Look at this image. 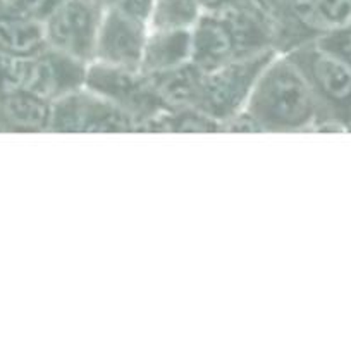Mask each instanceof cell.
<instances>
[{
  "label": "cell",
  "mask_w": 351,
  "mask_h": 353,
  "mask_svg": "<svg viewBox=\"0 0 351 353\" xmlns=\"http://www.w3.org/2000/svg\"><path fill=\"white\" fill-rule=\"evenodd\" d=\"M193 61L191 30H155L150 28L141 65L148 74L171 71Z\"/></svg>",
  "instance_id": "7c38bea8"
},
{
  "label": "cell",
  "mask_w": 351,
  "mask_h": 353,
  "mask_svg": "<svg viewBox=\"0 0 351 353\" xmlns=\"http://www.w3.org/2000/svg\"><path fill=\"white\" fill-rule=\"evenodd\" d=\"M52 103L30 92L0 99V133H50Z\"/></svg>",
  "instance_id": "30bf717a"
},
{
  "label": "cell",
  "mask_w": 351,
  "mask_h": 353,
  "mask_svg": "<svg viewBox=\"0 0 351 353\" xmlns=\"http://www.w3.org/2000/svg\"><path fill=\"white\" fill-rule=\"evenodd\" d=\"M147 133H220V124L193 107H169L151 121Z\"/></svg>",
  "instance_id": "4fadbf2b"
},
{
  "label": "cell",
  "mask_w": 351,
  "mask_h": 353,
  "mask_svg": "<svg viewBox=\"0 0 351 353\" xmlns=\"http://www.w3.org/2000/svg\"><path fill=\"white\" fill-rule=\"evenodd\" d=\"M301 71L317 107L315 131L351 133V59L319 41L286 52Z\"/></svg>",
  "instance_id": "3957f363"
},
{
  "label": "cell",
  "mask_w": 351,
  "mask_h": 353,
  "mask_svg": "<svg viewBox=\"0 0 351 353\" xmlns=\"http://www.w3.org/2000/svg\"><path fill=\"white\" fill-rule=\"evenodd\" d=\"M240 2H243V0H200V6H202L203 12H215V10L227 9V7H233Z\"/></svg>",
  "instance_id": "2e32d148"
},
{
  "label": "cell",
  "mask_w": 351,
  "mask_h": 353,
  "mask_svg": "<svg viewBox=\"0 0 351 353\" xmlns=\"http://www.w3.org/2000/svg\"><path fill=\"white\" fill-rule=\"evenodd\" d=\"M47 47L43 23L0 0V54L33 55Z\"/></svg>",
  "instance_id": "8fae6325"
},
{
  "label": "cell",
  "mask_w": 351,
  "mask_h": 353,
  "mask_svg": "<svg viewBox=\"0 0 351 353\" xmlns=\"http://www.w3.org/2000/svg\"><path fill=\"white\" fill-rule=\"evenodd\" d=\"M274 54L275 50L202 69L189 107L217 121L222 133V124L244 110L262 69L274 57Z\"/></svg>",
  "instance_id": "277c9868"
},
{
  "label": "cell",
  "mask_w": 351,
  "mask_h": 353,
  "mask_svg": "<svg viewBox=\"0 0 351 353\" xmlns=\"http://www.w3.org/2000/svg\"><path fill=\"white\" fill-rule=\"evenodd\" d=\"M85 85L133 117L140 133H147L151 121L169 109L153 79L141 68L93 61L86 69Z\"/></svg>",
  "instance_id": "5b68a950"
},
{
  "label": "cell",
  "mask_w": 351,
  "mask_h": 353,
  "mask_svg": "<svg viewBox=\"0 0 351 353\" xmlns=\"http://www.w3.org/2000/svg\"><path fill=\"white\" fill-rule=\"evenodd\" d=\"M100 2H102V3H105V6H107V3H109L110 0H100Z\"/></svg>",
  "instance_id": "ac0fdd59"
},
{
  "label": "cell",
  "mask_w": 351,
  "mask_h": 353,
  "mask_svg": "<svg viewBox=\"0 0 351 353\" xmlns=\"http://www.w3.org/2000/svg\"><path fill=\"white\" fill-rule=\"evenodd\" d=\"M148 33V23L134 19L116 7L105 6L93 61L124 68H140Z\"/></svg>",
  "instance_id": "9c48e42d"
},
{
  "label": "cell",
  "mask_w": 351,
  "mask_h": 353,
  "mask_svg": "<svg viewBox=\"0 0 351 353\" xmlns=\"http://www.w3.org/2000/svg\"><path fill=\"white\" fill-rule=\"evenodd\" d=\"M50 133H140L133 117L88 86L52 103Z\"/></svg>",
  "instance_id": "52a82bcc"
},
{
  "label": "cell",
  "mask_w": 351,
  "mask_h": 353,
  "mask_svg": "<svg viewBox=\"0 0 351 353\" xmlns=\"http://www.w3.org/2000/svg\"><path fill=\"white\" fill-rule=\"evenodd\" d=\"M244 112L258 133H310L317 130V107L298 65L275 52L250 93Z\"/></svg>",
  "instance_id": "7a4b0ae2"
},
{
  "label": "cell",
  "mask_w": 351,
  "mask_h": 353,
  "mask_svg": "<svg viewBox=\"0 0 351 353\" xmlns=\"http://www.w3.org/2000/svg\"><path fill=\"white\" fill-rule=\"evenodd\" d=\"M191 38L193 62L202 69L275 50L274 21L251 0L202 12Z\"/></svg>",
  "instance_id": "6da1fadb"
},
{
  "label": "cell",
  "mask_w": 351,
  "mask_h": 353,
  "mask_svg": "<svg viewBox=\"0 0 351 353\" xmlns=\"http://www.w3.org/2000/svg\"><path fill=\"white\" fill-rule=\"evenodd\" d=\"M107 6L116 7L120 12L127 14V16L140 19L143 23L150 24L151 14H153L155 0H110Z\"/></svg>",
  "instance_id": "9a60e30c"
},
{
  "label": "cell",
  "mask_w": 351,
  "mask_h": 353,
  "mask_svg": "<svg viewBox=\"0 0 351 353\" xmlns=\"http://www.w3.org/2000/svg\"><path fill=\"white\" fill-rule=\"evenodd\" d=\"M344 30H351V0H282L274 16L275 50L289 52Z\"/></svg>",
  "instance_id": "8992f818"
},
{
  "label": "cell",
  "mask_w": 351,
  "mask_h": 353,
  "mask_svg": "<svg viewBox=\"0 0 351 353\" xmlns=\"http://www.w3.org/2000/svg\"><path fill=\"white\" fill-rule=\"evenodd\" d=\"M251 2H253L258 9L264 10L265 14H268V16L272 17V21H274V16L279 10V7H281L282 0H251Z\"/></svg>",
  "instance_id": "e0dca14e"
},
{
  "label": "cell",
  "mask_w": 351,
  "mask_h": 353,
  "mask_svg": "<svg viewBox=\"0 0 351 353\" xmlns=\"http://www.w3.org/2000/svg\"><path fill=\"white\" fill-rule=\"evenodd\" d=\"M202 12L200 0H155L150 28L193 30Z\"/></svg>",
  "instance_id": "5bb4252c"
},
{
  "label": "cell",
  "mask_w": 351,
  "mask_h": 353,
  "mask_svg": "<svg viewBox=\"0 0 351 353\" xmlns=\"http://www.w3.org/2000/svg\"><path fill=\"white\" fill-rule=\"evenodd\" d=\"M103 10L100 0H61L43 21L47 45L86 64L93 62Z\"/></svg>",
  "instance_id": "ba28073f"
}]
</instances>
